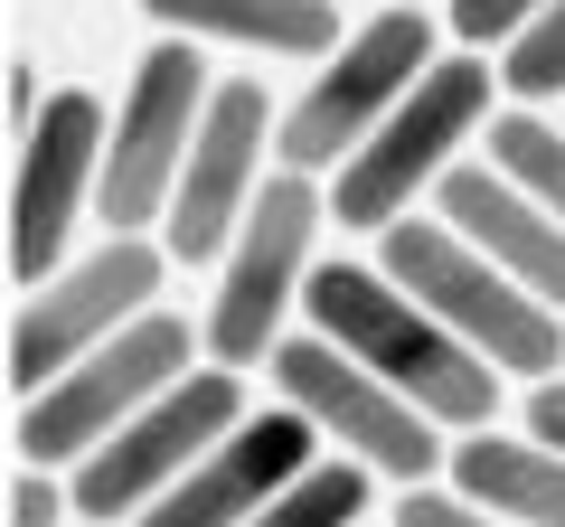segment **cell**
I'll use <instances>...</instances> for the list:
<instances>
[{"mask_svg":"<svg viewBox=\"0 0 565 527\" xmlns=\"http://www.w3.org/2000/svg\"><path fill=\"white\" fill-rule=\"evenodd\" d=\"M302 311H311V330H330V340L349 348V358H367L377 377H396V386H405V396H415V406L434 415L444 433L500 424L509 367H490L481 348H471L434 302H415V292H405L377 255H367V264H359V255L311 264Z\"/></svg>","mask_w":565,"mask_h":527,"instance_id":"obj_1","label":"cell"},{"mask_svg":"<svg viewBox=\"0 0 565 527\" xmlns=\"http://www.w3.org/2000/svg\"><path fill=\"white\" fill-rule=\"evenodd\" d=\"M500 95H509V85H500V57H490V47H452V57H434L415 85H405L396 114L330 170V226H367V236H377V226L415 217V198H434V180L462 161V142L490 132Z\"/></svg>","mask_w":565,"mask_h":527,"instance_id":"obj_2","label":"cell"},{"mask_svg":"<svg viewBox=\"0 0 565 527\" xmlns=\"http://www.w3.org/2000/svg\"><path fill=\"white\" fill-rule=\"evenodd\" d=\"M207 348V330H189L180 311H141V321H122L114 340H95L76 367H57L47 386H29L20 406H10V462H57L76 471L95 443H114L122 424H132L151 396H161L170 377H189Z\"/></svg>","mask_w":565,"mask_h":527,"instance_id":"obj_3","label":"cell"},{"mask_svg":"<svg viewBox=\"0 0 565 527\" xmlns=\"http://www.w3.org/2000/svg\"><path fill=\"white\" fill-rule=\"evenodd\" d=\"M377 264L415 292V302L444 311L490 367H509V377H556V367H565V311L537 302L500 255H481L444 207H434V217L377 226Z\"/></svg>","mask_w":565,"mask_h":527,"instance_id":"obj_4","label":"cell"},{"mask_svg":"<svg viewBox=\"0 0 565 527\" xmlns=\"http://www.w3.org/2000/svg\"><path fill=\"white\" fill-rule=\"evenodd\" d=\"M330 226V180L321 170H282L255 189L245 226L226 236L217 255V283H207V358L226 367H264L282 340V321L302 311V283H311V245Z\"/></svg>","mask_w":565,"mask_h":527,"instance_id":"obj_5","label":"cell"},{"mask_svg":"<svg viewBox=\"0 0 565 527\" xmlns=\"http://www.w3.org/2000/svg\"><path fill=\"white\" fill-rule=\"evenodd\" d=\"M434 57H444V47H434L424 0H386V10H367V20L321 57V76H302V95L274 114V161L282 170H321V180H330V170H340L349 151L405 104V85H415Z\"/></svg>","mask_w":565,"mask_h":527,"instance_id":"obj_6","label":"cell"},{"mask_svg":"<svg viewBox=\"0 0 565 527\" xmlns=\"http://www.w3.org/2000/svg\"><path fill=\"white\" fill-rule=\"evenodd\" d=\"M207 39H180L170 29L161 47L132 57V85L114 104V142H104V198H95V226L104 236H141V226L170 217V189L189 170V142L207 122Z\"/></svg>","mask_w":565,"mask_h":527,"instance_id":"obj_7","label":"cell"},{"mask_svg":"<svg viewBox=\"0 0 565 527\" xmlns=\"http://www.w3.org/2000/svg\"><path fill=\"white\" fill-rule=\"evenodd\" d=\"M264 377H274V396H292V406L321 424V443L377 462L386 481H434V471H452L444 424H434L396 377H377L367 358H349L330 330H282L274 358H264Z\"/></svg>","mask_w":565,"mask_h":527,"instance_id":"obj_8","label":"cell"},{"mask_svg":"<svg viewBox=\"0 0 565 527\" xmlns=\"http://www.w3.org/2000/svg\"><path fill=\"white\" fill-rule=\"evenodd\" d=\"M104 142H114V104L95 85H57L47 114L10 142V292L66 264L76 226L104 198Z\"/></svg>","mask_w":565,"mask_h":527,"instance_id":"obj_9","label":"cell"},{"mask_svg":"<svg viewBox=\"0 0 565 527\" xmlns=\"http://www.w3.org/2000/svg\"><path fill=\"white\" fill-rule=\"evenodd\" d=\"M161 273H170V245L151 236H104L85 255H66L47 283L10 292V386H47L57 367H76L95 340H114L122 321L161 302Z\"/></svg>","mask_w":565,"mask_h":527,"instance_id":"obj_10","label":"cell"},{"mask_svg":"<svg viewBox=\"0 0 565 527\" xmlns=\"http://www.w3.org/2000/svg\"><path fill=\"white\" fill-rule=\"evenodd\" d=\"M236 415H245V367L199 358L189 377H170L114 443H95L76 471H66V481H76V508L85 518H151V499H161Z\"/></svg>","mask_w":565,"mask_h":527,"instance_id":"obj_11","label":"cell"},{"mask_svg":"<svg viewBox=\"0 0 565 527\" xmlns=\"http://www.w3.org/2000/svg\"><path fill=\"white\" fill-rule=\"evenodd\" d=\"M264 180H274V95L255 76H217L207 122H199V142H189V170L170 189V217H161L170 264H217Z\"/></svg>","mask_w":565,"mask_h":527,"instance_id":"obj_12","label":"cell"},{"mask_svg":"<svg viewBox=\"0 0 565 527\" xmlns=\"http://www.w3.org/2000/svg\"><path fill=\"white\" fill-rule=\"evenodd\" d=\"M311 452H321V424H311L292 396H274L264 415H236V424H226L217 443H207L199 462L151 499V518H161V527H236V518H264V508L282 499V481H292Z\"/></svg>","mask_w":565,"mask_h":527,"instance_id":"obj_13","label":"cell"},{"mask_svg":"<svg viewBox=\"0 0 565 527\" xmlns=\"http://www.w3.org/2000/svg\"><path fill=\"white\" fill-rule=\"evenodd\" d=\"M434 207H444L481 255H500L537 302L565 311V217L537 198V189H519L500 161H452L444 180H434Z\"/></svg>","mask_w":565,"mask_h":527,"instance_id":"obj_14","label":"cell"},{"mask_svg":"<svg viewBox=\"0 0 565 527\" xmlns=\"http://www.w3.org/2000/svg\"><path fill=\"white\" fill-rule=\"evenodd\" d=\"M141 20L180 29V39H217V47H255V57H292L321 66L349 39L340 0H132Z\"/></svg>","mask_w":565,"mask_h":527,"instance_id":"obj_15","label":"cell"},{"mask_svg":"<svg viewBox=\"0 0 565 527\" xmlns=\"http://www.w3.org/2000/svg\"><path fill=\"white\" fill-rule=\"evenodd\" d=\"M452 481L509 527H565V443L546 433H500V424H471L452 443Z\"/></svg>","mask_w":565,"mask_h":527,"instance_id":"obj_16","label":"cell"},{"mask_svg":"<svg viewBox=\"0 0 565 527\" xmlns=\"http://www.w3.org/2000/svg\"><path fill=\"white\" fill-rule=\"evenodd\" d=\"M377 481H386L377 462H359V452L330 443V452H311V462L282 481V499L264 508V518H274V527H330V518H359V508L377 499Z\"/></svg>","mask_w":565,"mask_h":527,"instance_id":"obj_17","label":"cell"},{"mask_svg":"<svg viewBox=\"0 0 565 527\" xmlns=\"http://www.w3.org/2000/svg\"><path fill=\"white\" fill-rule=\"evenodd\" d=\"M481 151H490L519 189H537V198L565 217V122H546L537 104H509V114H490Z\"/></svg>","mask_w":565,"mask_h":527,"instance_id":"obj_18","label":"cell"},{"mask_svg":"<svg viewBox=\"0 0 565 527\" xmlns=\"http://www.w3.org/2000/svg\"><path fill=\"white\" fill-rule=\"evenodd\" d=\"M500 85H509V104H556L565 95V0H546L537 20L500 47Z\"/></svg>","mask_w":565,"mask_h":527,"instance_id":"obj_19","label":"cell"},{"mask_svg":"<svg viewBox=\"0 0 565 527\" xmlns=\"http://www.w3.org/2000/svg\"><path fill=\"white\" fill-rule=\"evenodd\" d=\"M66 518H85V508H76V481H66L57 462L10 471V527H66Z\"/></svg>","mask_w":565,"mask_h":527,"instance_id":"obj_20","label":"cell"},{"mask_svg":"<svg viewBox=\"0 0 565 527\" xmlns=\"http://www.w3.org/2000/svg\"><path fill=\"white\" fill-rule=\"evenodd\" d=\"M546 0H444V20H452V39L462 47H490V57H500L509 39H519L527 20H537Z\"/></svg>","mask_w":565,"mask_h":527,"instance_id":"obj_21","label":"cell"},{"mask_svg":"<svg viewBox=\"0 0 565 527\" xmlns=\"http://www.w3.org/2000/svg\"><path fill=\"white\" fill-rule=\"evenodd\" d=\"M39 114H47V76H39L29 57H10V142H20Z\"/></svg>","mask_w":565,"mask_h":527,"instance_id":"obj_22","label":"cell"},{"mask_svg":"<svg viewBox=\"0 0 565 527\" xmlns=\"http://www.w3.org/2000/svg\"><path fill=\"white\" fill-rule=\"evenodd\" d=\"M527 433L565 443V367H556V377H527Z\"/></svg>","mask_w":565,"mask_h":527,"instance_id":"obj_23","label":"cell"}]
</instances>
